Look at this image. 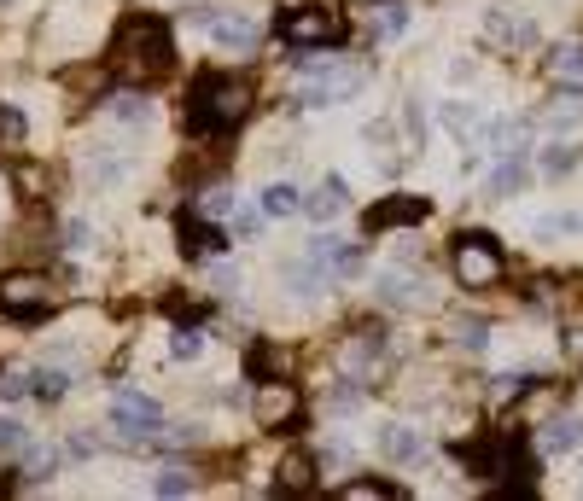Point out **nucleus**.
<instances>
[{
    "label": "nucleus",
    "instance_id": "obj_1",
    "mask_svg": "<svg viewBox=\"0 0 583 501\" xmlns=\"http://www.w3.org/2000/svg\"><path fill=\"white\" fill-rule=\"evenodd\" d=\"M111 65L123 82H158L164 70H170V30L158 24V18H129L123 30H117V47H111Z\"/></svg>",
    "mask_w": 583,
    "mask_h": 501
},
{
    "label": "nucleus",
    "instance_id": "obj_2",
    "mask_svg": "<svg viewBox=\"0 0 583 501\" xmlns=\"http://www.w3.org/2000/svg\"><path fill=\"white\" fill-rule=\"evenodd\" d=\"M251 111V88L240 76H205L193 88V129H234Z\"/></svg>",
    "mask_w": 583,
    "mask_h": 501
},
{
    "label": "nucleus",
    "instance_id": "obj_3",
    "mask_svg": "<svg viewBox=\"0 0 583 501\" xmlns=\"http://www.w3.org/2000/svg\"><path fill=\"white\" fill-rule=\"evenodd\" d=\"M502 274H508V257L496 251V239L490 234H461L455 239V280H461L467 292L502 286Z\"/></svg>",
    "mask_w": 583,
    "mask_h": 501
},
{
    "label": "nucleus",
    "instance_id": "obj_4",
    "mask_svg": "<svg viewBox=\"0 0 583 501\" xmlns=\"http://www.w3.org/2000/svg\"><path fill=\"white\" fill-rule=\"evenodd\" d=\"M280 35H286L292 47H333V41H344V12L333 6V0L292 6V12L280 18Z\"/></svg>",
    "mask_w": 583,
    "mask_h": 501
},
{
    "label": "nucleus",
    "instance_id": "obj_5",
    "mask_svg": "<svg viewBox=\"0 0 583 501\" xmlns=\"http://www.w3.org/2000/svg\"><path fill=\"white\" fill-rule=\"evenodd\" d=\"M362 94V70L339 65V59H315V65H304V82H298V100L304 105H344Z\"/></svg>",
    "mask_w": 583,
    "mask_h": 501
},
{
    "label": "nucleus",
    "instance_id": "obj_6",
    "mask_svg": "<svg viewBox=\"0 0 583 501\" xmlns=\"http://www.w3.org/2000/svg\"><path fill=\"white\" fill-rule=\"evenodd\" d=\"M111 426H117V437H129V443H152L158 426H164V408H158L152 397H140V391H117V402H111Z\"/></svg>",
    "mask_w": 583,
    "mask_h": 501
},
{
    "label": "nucleus",
    "instance_id": "obj_7",
    "mask_svg": "<svg viewBox=\"0 0 583 501\" xmlns=\"http://www.w3.org/2000/svg\"><path fill=\"white\" fill-rule=\"evenodd\" d=\"M0 309L6 315H47L53 309V286L41 274H6L0 280Z\"/></svg>",
    "mask_w": 583,
    "mask_h": 501
},
{
    "label": "nucleus",
    "instance_id": "obj_8",
    "mask_svg": "<svg viewBox=\"0 0 583 501\" xmlns=\"http://www.w3.org/2000/svg\"><path fill=\"white\" fill-rule=\"evenodd\" d=\"M251 408H257L263 426H292V420H298V391H292L286 379H269V385L251 397Z\"/></svg>",
    "mask_w": 583,
    "mask_h": 501
},
{
    "label": "nucleus",
    "instance_id": "obj_9",
    "mask_svg": "<svg viewBox=\"0 0 583 501\" xmlns=\"http://www.w3.org/2000/svg\"><path fill=\"white\" fill-rule=\"evenodd\" d=\"M309 257H315L321 268H333V274H356V268H362V251H356L350 239H333V234L309 239Z\"/></svg>",
    "mask_w": 583,
    "mask_h": 501
},
{
    "label": "nucleus",
    "instance_id": "obj_10",
    "mask_svg": "<svg viewBox=\"0 0 583 501\" xmlns=\"http://www.w3.org/2000/svg\"><path fill=\"white\" fill-rule=\"evenodd\" d=\"M374 292H379V303H397V309H409V303H432V292H426V280H409L403 268H385Z\"/></svg>",
    "mask_w": 583,
    "mask_h": 501
},
{
    "label": "nucleus",
    "instance_id": "obj_11",
    "mask_svg": "<svg viewBox=\"0 0 583 501\" xmlns=\"http://www.w3.org/2000/svg\"><path fill=\"white\" fill-rule=\"evenodd\" d=\"M216 245H222L216 222L199 216V210H187V216H181V251H187V257H205V251H216Z\"/></svg>",
    "mask_w": 583,
    "mask_h": 501
},
{
    "label": "nucleus",
    "instance_id": "obj_12",
    "mask_svg": "<svg viewBox=\"0 0 583 501\" xmlns=\"http://www.w3.org/2000/svg\"><path fill=\"white\" fill-rule=\"evenodd\" d=\"M374 356H379V327H362V333L344 344V356H339V362H344V373H350V379H368Z\"/></svg>",
    "mask_w": 583,
    "mask_h": 501
},
{
    "label": "nucleus",
    "instance_id": "obj_13",
    "mask_svg": "<svg viewBox=\"0 0 583 501\" xmlns=\"http://www.w3.org/2000/svg\"><path fill=\"white\" fill-rule=\"evenodd\" d=\"M549 76L560 88H583V41H560L549 53Z\"/></svg>",
    "mask_w": 583,
    "mask_h": 501
},
{
    "label": "nucleus",
    "instance_id": "obj_14",
    "mask_svg": "<svg viewBox=\"0 0 583 501\" xmlns=\"http://www.w3.org/2000/svg\"><path fill=\"white\" fill-rule=\"evenodd\" d=\"M420 216H426L420 199H385L379 210H368V234H385V228H397V222H420Z\"/></svg>",
    "mask_w": 583,
    "mask_h": 501
},
{
    "label": "nucleus",
    "instance_id": "obj_15",
    "mask_svg": "<svg viewBox=\"0 0 583 501\" xmlns=\"http://www.w3.org/2000/svg\"><path fill=\"white\" fill-rule=\"evenodd\" d=\"M519 187H525V158H519V152H508L502 164L490 169V181H484V193H490V199H514Z\"/></svg>",
    "mask_w": 583,
    "mask_h": 501
},
{
    "label": "nucleus",
    "instance_id": "obj_16",
    "mask_svg": "<svg viewBox=\"0 0 583 501\" xmlns=\"http://www.w3.org/2000/svg\"><path fill=\"white\" fill-rule=\"evenodd\" d=\"M379 449H385V461H420L426 455V443H420L414 426H385L379 432Z\"/></svg>",
    "mask_w": 583,
    "mask_h": 501
},
{
    "label": "nucleus",
    "instance_id": "obj_17",
    "mask_svg": "<svg viewBox=\"0 0 583 501\" xmlns=\"http://www.w3.org/2000/svg\"><path fill=\"white\" fill-rule=\"evenodd\" d=\"M304 210L315 216V228H321V222H333V216L344 210V181H339V175H327V187L304 193Z\"/></svg>",
    "mask_w": 583,
    "mask_h": 501
},
{
    "label": "nucleus",
    "instance_id": "obj_18",
    "mask_svg": "<svg viewBox=\"0 0 583 501\" xmlns=\"http://www.w3.org/2000/svg\"><path fill=\"white\" fill-rule=\"evenodd\" d=\"M210 35H216V47H228V53H251V47H257V24H245V18H216Z\"/></svg>",
    "mask_w": 583,
    "mask_h": 501
},
{
    "label": "nucleus",
    "instance_id": "obj_19",
    "mask_svg": "<svg viewBox=\"0 0 583 501\" xmlns=\"http://www.w3.org/2000/svg\"><path fill=\"white\" fill-rule=\"evenodd\" d=\"M537 443H543V455H566V449L583 443V426L578 420H549V426L537 432Z\"/></svg>",
    "mask_w": 583,
    "mask_h": 501
},
{
    "label": "nucleus",
    "instance_id": "obj_20",
    "mask_svg": "<svg viewBox=\"0 0 583 501\" xmlns=\"http://www.w3.org/2000/svg\"><path fill=\"white\" fill-rule=\"evenodd\" d=\"M286 496H304L309 484H315V467H309V455H286L280 461V478H275Z\"/></svg>",
    "mask_w": 583,
    "mask_h": 501
},
{
    "label": "nucleus",
    "instance_id": "obj_21",
    "mask_svg": "<svg viewBox=\"0 0 583 501\" xmlns=\"http://www.w3.org/2000/svg\"><path fill=\"white\" fill-rule=\"evenodd\" d=\"M292 210H304V193H298L292 181H275V187H263V216H292Z\"/></svg>",
    "mask_w": 583,
    "mask_h": 501
},
{
    "label": "nucleus",
    "instance_id": "obj_22",
    "mask_svg": "<svg viewBox=\"0 0 583 501\" xmlns=\"http://www.w3.org/2000/svg\"><path fill=\"white\" fill-rule=\"evenodd\" d=\"M572 164H578V146H572V140H554V146H543V175H566Z\"/></svg>",
    "mask_w": 583,
    "mask_h": 501
},
{
    "label": "nucleus",
    "instance_id": "obj_23",
    "mask_svg": "<svg viewBox=\"0 0 583 501\" xmlns=\"http://www.w3.org/2000/svg\"><path fill=\"white\" fill-rule=\"evenodd\" d=\"M455 344H461V350H484V344H490V321H479V315L455 321Z\"/></svg>",
    "mask_w": 583,
    "mask_h": 501
},
{
    "label": "nucleus",
    "instance_id": "obj_24",
    "mask_svg": "<svg viewBox=\"0 0 583 501\" xmlns=\"http://www.w3.org/2000/svg\"><path fill=\"white\" fill-rule=\"evenodd\" d=\"M344 496L350 501H397L403 490H391V484H379V478H356V484H344Z\"/></svg>",
    "mask_w": 583,
    "mask_h": 501
},
{
    "label": "nucleus",
    "instance_id": "obj_25",
    "mask_svg": "<svg viewBox=\"0 0 583 501\" xmlns=\"http://www.w3.org/2000/svg\"><path fill=\"white\" fill-rule=\"evenodd\" d=\"M193 210H199V216H210V222H222V216H234V193H228V187H210L205 199L193 204Z\"/></svg>",
    "mask_w": 583,
    "mask_h": 501
},
{
    "label": "nucleus",
    "instance_id": "obj_26",
    "mask_svg": "<svg viewBox=\"0 0 583 501\" xmlns=\"http://www.w3.org/2000/svg\"><path fill=\"white\" fill-rule=\"evenodd\" d=\"M111 111H117L123 123H146V117H152V105L140 100V94H117V100H111Z\"/></svg>",
    "mask_w": 583,
    "mask_h": 501
},
{
    "label": "nucleus",
    "instance_id": "obj_27",
    "mask_svg": "<svg viewBox=\"0 0 583 501\" xmlns=\"http://www.w3.org/2000/svg\"><path fill=\"white\" fill-rule=\"evenodd\" d=\"M473 123H479V111H473V105H444V129L449 134H467Z\"/></svg>",
    "mask_w": 583,
    "mask_h": 501
},
{
    "label": "nucleus",
    "instance_id": "obj_28",
    "mask_svg": "<svg viewBox=\"0 0 583 501\" xmlns=\"http://www.w3.org/2000/svg\"><path fill=\"white\" fill-rule=\"evenodd\" d=\"M65 385H70V379H65V373H53V368H41V373H35V397H47V402H53V397H65Z\"/></svg>",
    "mask_w": 583,
    "mask_h": 501
},
{
    "label": "nucleus",
    "instance_id": "obj_29",
    "mask_svg": "<svg viewBox=\"0 0 583 501\" xmlns=\"http://www.w3.org/2000/svg\"><path fill=\"white\" fill-rule=\"evenodd\" d=\"M0 140H6V146H24V117H18L12 105H0Z\"/></svg>",
    "mask_w": 583,
    "mask_h": 501
},
{
    "label": "nucleus",
    "instance_id": "obj_30",
    "mask_svg": "<svg viewBox=\"0 0 583 501\" xmlns=\"http://www.w3.org/2000/svg\"><path fill=\"white\" fill-rule=\"evenodd\" d=\"M199 350H205V338H199V333H175L170 338V356H175V362H193Z\"/></svg>",
    "mask_w": 583,
    "mask_h": 501
},
{
    "label": "nucleus",
    "instance_id": "obj_31",
    "mask_svg": "<svg viewBox=\"0 0 583 501\" xmlns=\"http://www.w3.org/2000/svg\"><path fill=\"white\" fill-rule=\"evenodd\" d=\"M187 490H193V478H187L181 467H170L164 478H158V496H187Z\"/></svg>",
    "mask_w": 583,
    "mask_h": 501
},
{
    "label": "nucleus",
    "instance_id": "obj_32",
    "mask_svg": "<svg viewBox=\"0 0 583 501\" xmlns=\"http://www.w3.org/2000/svg\"><path fill=\"white\" fill-rule=\"evenodd\" d=\"M30 379H35V373H18V368L0 373V397H24V391H35Z\"/></svg>",
    "mask_w": 583,
    "mask_h": 501
},
{
    "label": "nucleus",
    "instance_id": "obj_33",
    "mask_svg": "<svg viewBox=\"0 0 583 501\" xmlns=\"http://www.w3.org/2000/svg\"><path fill=\"white\" fill-rule=\"evenodd\" d=\"M12 449H24V426L0 414V455H12Z\"/></svg>",
    "mask_w": 583,
    "mask_h": 501
},
{
    "label": "nucleus",
    "instance_id": "obj_34",
    "mask_svg": "<svg viewBox=\"0 0 583 501\" xmlns=\"http://www.w3.org/2000/svg\"><path fill=\"white\" fill-rule=\"evenodd\" d=\"M519 391H525V379H519V373H502V379L490 385V397H496V402H514Z\"/></svg>",
    "mask_w": 583,
    "mask_h": 501
},
{
    "label": "nucleus",
    "instance_id": "obj_35",
    "mask_svg": "<svg viewBox=\"0 0 583 501\" xmlns=\"http://www.w3.org/2000/svg\"><path fill=\"white\" fill-rule=\"evenodd\" d=\"M403 30V6H385V18H379V35H397Z\"/></svg>",
    "mask_w": 583,
    "mask_h": 501
},
{
    "label": "nucleus",
    "instance_id": "obj_36",
    "mask_svg": "<svg viewBox=\"0 0 583 501\" xmlns=\"http://www.w3.org/2000/svg\"><path fill=\"white\" fill-rule=\"evenodd\" d=\"M275 362H280V356L269 350V344H257V350H251V368H257V373H269Z\"/></svg>",
    "mask_w": 583,
    "mask_h": 501
},
{
    "label": "nucleus",
    "instance_id": "obj_37",
    "mask_svg": "<svg viewBox=\"0 0 583 501\" xmlns=\"http://www.w3.org/2000/svg\"><path fill=\"white\" fill-rule=\"evenodd\" d=\"M490 30L502 35L508 24H502V12H490ZM514 41H531V24H514Z\"/></svg>",
    "mask_w": 583,
    "mask_h": 501
},
{
    "label": "nucleus",
    "instance_id": "obj_38",
    "mask_svg": "<svg viewBox=\"0 0 583 501\" xmlns=\"http://www.w3.org/2000/svg\"><path fill=\"white\" fill-rule=\"evenodd\" d=\"M30 472H35V478H47V472H53V449H35V455H30Z\"/></svg>",
    "mask_w": 583,
    "mask_h": 501
},
{
    "label": "nucleus",
    "instance_id": "obj_39",
    "mask_svg": "<svg viewBox=\"0 0 583 501\" xmlns=\"http://www.w3.org/2000/svg\"><path fill=\"white\" fill-rule=\"evenodd\" d=\"M234 234H240V239L257 234V216H251V210H240V216H234Z\"/></svg>",
    "mask_w": 583,
    "mask_h": 501
},
{
    "label": "nucleus",
    "instance_id": "obj_40",
    "mask_svg": "<svg viewBox=\"0 0 583 501\" xmlns=\"http://www.w3.org/2000/svg\"><path fill=\"white\" fill-rule=\"evenodd\" d=\"M65 239H70V245H88V239H94V228H88V222H70Z\"/></svg>",
    "mask_w": 583,
    "mask_h": 501
},
{
    "label": "nucleus",
    "instance_id": "obj_41",
    "mask_svg": "<svg viewBox=\"0 0 583 501\" xmlns=\"http://www.w3.org/2000/svg\"><path fill=\"white\" fill-rule=\"evenodd\" d=\"M572 356H583V333H578V338H572Z\"/></svg>",
    "mask_w": 583,
    "mask_h": 501
},
{
    "label": "nucleus",
    "instance_id": "obj_42",
    "mask_svg": "<svg viewBox=\"0 0 583 501\" xmlns=\"http://www.w3.org/2000/svg\"><path fill=\"white\" fill-rule=\"evenodd\" d=\"M0 490H6V478H0Z\"/></svg>",
    "mask_w": 583,
    "mask_h": 501
}]
</instances>
